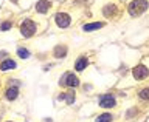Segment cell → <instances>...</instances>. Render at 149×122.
Instances as JSON below:
<instances>
[{
  "mask_svg": "<svg viewBox=\"0 0 149 122\" xmlns=\"http://www.w3.org/2000/svg\"><path fill=\"white\" fill-rule=\"evenodd\" d=\"M148 9V2L146 0H134L132 3L129 5V12L130 16H140Z\"/></svg>",
  "mask_w": 149,
  "mask_h": 122,
  "instance_id": "6da1fadb",
  "label": "cell"
},
{
  "mask_svg": "<svg viewBox=\"0 0 149 122\" xmlns=\"http://www.w3.org/2000/svg\"><path fill=\"white\" fill-rule=\"evenodd\" d=\"M61 87H70V88H76L79 85V81H78V77L74 76V74L72 73H65L62 77H61Z\"/></svg>",
  "mask_w": 149,
  "mask_h": 122,
  "instance_id": "7a4b0ae2",
  "label": "cell"
},
{
  "mask_svg": "<svg viewBox=\"0 0 149 122\" xmlns=\"http://www.w3.org/2000/svg\"><path fill=\"white\" fill-rule=\"evenodd\" d=\"M20 32L25 37H31L36 32V23L33 20H23L20 25Z\"/></svg>",
  "mask_w": 149,
  "mask_h": 122,
  "instance_id": "3957f363",
  "label": "cell"
},
{
  "mask_svg": "<svg viewBox=\"0 0 149 122\" xmlns=\"http://www.w3.org/2000/svg\"><path fill=\"white\" fill-rule=\"evenodd\" d=\"M134 77L137 79V81H143V79H146L149 76V70L144 67V65H138V67L134 68Z\"/></svg>",
  "mask_w": 149,
  "mask_h": 122,
  "instance_id": "277c9868",
  "label": "cell"
},
{
  "mask_svg": "<svg viewBox=\"0 0 149 122\" xmlns=\"http://www.w3.org/2000/svg\"><path fill=\"white\" fill-rule=\"evenodd\" d=\"M100 105L102 108H112L115 105V97L112 94H104V96H100Z\"/></svg>",
  "mask_w": 149,
  "mask_h": 122,
  "instance_id": "5b68a950",
  "label": "cell"
},
{
  "mask_svg": "<svg viewBox=\"0 0 149 122\" xmlns=\"http://www.w3.org/2000/svg\"><path fill=\"white\" fill-rule=\"evenodd\" d=\"M56 25H58L59 28H67V26L70 25V17H68V14L59 12L58 16H56Z\"/></svg>",
  "mask_w": 149,
  "mask_h": 122,
  "instance_id": "8992f818",
  "label": "cell"
},
{
  "mask_svg": "<svg viewBox=\"0 0 149 122\" xmlns=\"http://www.w3.org/2000/svg\"><path fill=\"white\" fill-rule=\"evenodd\" d=\"M50 9V2L48 0H39L36 5V11L40 12V14H45L47 11Z\"/></svg>",
  "mask_w": 149,
  "mask_h": 122,
  "instance_id": "52a82bcc",
  "label": "cell"
},
{
  "mask_svg": "<svg viewBox=\"0 0 149 122\" xmlns=\"http://www.w3.org/2000/svg\"><path fill=\"white\" fill-rule=\"evenodd\" d=\"M102 14H104L106 17H112L116 14V6L115 5H107V6L102 8Z\"/></svg>",
  "mask_w": 149,
  "mask_h": 122,
  "instance_id": "ba28073f",
  "label": "cell"
},
{
  "mask_svg": "<svg viewBox=\"0 0 149 122\" xmlns=\"http://www.w3.org/2000/svg\"><path fill=\"white\" fill-rule=\"evenodd\" d=\"M104 26L102 22H93V23H87L84 25V31H95V30H100V28Z\"/></svg>",
  "mask_w": 149,
  "mask_h": 122,
  "instance_id": "9c48e42d",
  "label": "cell"
},
{
  "mask_svg": "<svg viewBox=\"0 0 149 122\" xmlns=\"http://www.w3.org/2000/svg\"><path fill=\"white\" fill-rule=\"evenodd\" d=\"M11 68H16V62L11 59H6L0 63V70H2V71H6V70H11Z\"/></svg>",
  "mask_w": 149,
  "mask_h": 122,
  "instance_id": "30bf717a",
  "label": "cell"
},
{
  "mask_svg": "<svg viewBox=\"0 0 149 122\" xmlns=\"http://www.w3.org/2000/svg\"><path fill=\"white\" fill-rule=\"evenodd\" d=\"M65 54H67V46L65 45H58L54 48V57L61 59V57H64Z\"/></svg>",
  "mask_w": 149,
  "mask_h": 122,
  "instance_id": "8fae6325",
  "label": "cell"
},
{
  "mask_svg": "<svg viewBox=\"0 0 149 122\" xmlns=\"http://www.w3.org/2000/svg\"><path fill=\"white\" fill-rule=\"evenodd\" d=\"M17 94H19V90L16 87H11V88H8L6 90V93H5V96H6V99L8 101H13V99H16L17 97Z\"/></svg>",
  "mask_w": 149,
  "mask_h": 122,
  "instance_id": "7c38bea8",
  "label": "cell"
},
{
  "mask_svg": "<svg viewBox=\"0 0 149 122\" xmlns=\"http://www.w3.org/2000/svg\"><path fill=\"white\" fill-rule=\"evenodd\" d=\"M87 63H88L87 57H79V59H78V62H76V65H74V68H76L78 71H82V70L87 67Z\"/></svg>",
  "mask_w": 149,
  "mask_h": 122,
  "instance_id": "4fadbf2b",
  "label": "cell"
},
{
  "mask_svg": "<svg viewBox=\"0 0 149 122\" xmlns=\"http://www.w3.org/2000/svg\"><path fill=\"white\" fill-rule=\"evenodd\" d=\"M96 122H112V114L104 113V114L98 116V118H96Z\"/></svg>",
  "mask_w": 149,
  "mask_h": 122,
  "instance_id": "5bb4252c",
  "label": "cell"
},
{
  "mask_svg": "<svg viewBox=\"0 0 149 122\" xmlns=\"http://www.w3.org/2000/svg\"><path fill=\"white\" fill-rule=\"evenodd\" d=\"M17 54H19V57H22V59L30 57V53H28L25 48H19V50H17Z\"/></svg>",
  "mask_w": 149,
  "mask_h": 122,
  "instance_id": "9a60e30c",
  "label": "cell"
},
{
  "mask_svg": "<svg viewBox=\"0 0 149 122\" xmlns=\"http://www.w3.org/2000/svg\"><path fill=\"white\" fill-rule=\"evenodd\" d=\"M140 99L149 101V88H144L143 91H140Z\"/></svg>",
  "mask_w": 149,
  "mask_h": 122,
  "instance_id": "2e32d148",
  "label": "cell"
},
{
  "mask_svg": "<svg viewBox=\"0 0 149 122\" xmlns=\"http://www.w3.org/2000/svg\"><path fill=\"white\" fill-rule=\"evenodd\" d=\"M65 99H67L68 104H73V102H74V94H73V93H68V94H65Z\"/></svg>",
  "mask_w": 149,
  "mask_h": 122,
  "instance_id": "e0dca14e",
  "label": "cell"
},
{
  "mask_svg": "<svg viewBox=\"0 0 149 122\" xmlns=\"http://www.w3.org/2000/svg\"><path fill=\"white\" fill-rule=\"evenodd\" d=\"M9 28H11V23L9 22H3L2 25H0V30L2 31H6V30H9Z\"/></svg>",
  "mask_w": 149,
  "mask_h": 122,
  "instance_id": "ac0fdd59",
  "label": "cell"
},
{
  "mask_svg": "<svg viewBox=\"0 0 149 122\" xmlns=\"http://www.w3.org/2000/svg\"><path fill=\"white\" fill-rule=\"evenodd\" d=\"M135 111H138V110H137V108H132V110H130L129 113H127V116H129V118H130V116H134V114H135Z\"/></svg>",
  "mask_w": 149,
  "mask_h": 122,
  "instance_id": "d6986e66",
  "label": "cell"
}]
</instances>
